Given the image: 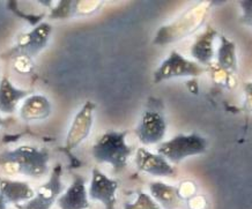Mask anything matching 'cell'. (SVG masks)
<instances>
[{
    "label": "cell",
    "instance_id": "cell-1",
    "mask_svg": "<svg viewBox=\"0 0 252 209\" xmlns=\"http://www.w3.org/2000/svg\"><path fill=\"white\" fill-rule=\"evenodd\" d=\"M50 152L45 148L20 146L0 154V169L7 175L42 178L49 172Z\"/></svg>",
    "mask_w": 252,
    "mask_h": 209
},
{
    "label": "cell",
    "instance_id": "cell-2",
    "mask_svg": "<svg viewBox=\"0 0 252 209\" xmlns=\"http://www.w3.org/2000/svg\"><path fill=\"white\" fill-rule=\"evenodd\" d=\"M211 7V1L195 2L193 6L182 13L174 21L162 26L155 35L153 43L155 45L163 46L175 42H180L194 34L198 29L204 26Z\"/></svg>",
    "mask_w": 252,
    "mask_h": 209
},
{
    "label": "cell",
    "instance_id": "cell-3",
    "mask_svg": "<svg viewBox=\"0 0 252 209\" xmlns=\"http://www.w3.org/2000/svg\"><path fill=\"white\" fill-rule=\"evenodd\" d=\"M127 131H108L101 135L92 148V155L97 163L111 165L114 171H123L133 152L126 144Z\"/></svg>",
    "mask_w": 252,
    "mask_h": 209
},
{
    "label": "cell",
    "instance_id": "cell-4",
    "mask_svg": "<svg viewBox=\"0 0 252 209\" xmlns=\"http://www.w3.org/2000/svg\"><path fill=\"white\" fill-rule=\"evenodd\" d=\"M51 34L52 26L49 22L38 23L32 30L18 36L14 46L8 51V58L32 61L48 46Z\"/></svg>",
    "mask_w": 252,
    "mask_h": 209
},
{
    "label": "cell",
    "instance_id": "cell-5",
    "mask_svg": "<svg viewBox=\"0 0 252 209\" xmlns=\"http://www.w3.org/2000/svg\"><path fill=\"white\" fill-rule=\"evenodd\" d=\"M207 141L201 135L180 134L170 140L162 142L158 147V154L171 163H180L191 156L201 155L207 151Z\"/></svg>",
    "mask_w": 252,
    "mask_h": 209
},
{
    "label": "cell",
    "instance_id": "cell-6",
    "mask_svg": "<svg viewBox=\"0 0 252 209\" xmlns=\"http://www.w3.org/2000/svg\"><path fill=\"white\" fill-rule=\"evenodd\" d=\"M206 72L204 66L199 65L197 61L189 60L180 52L171 51L167 59L162 61L158 68L154 72V84L170 80L177 78H189V76H199Z\"/></svg>",
    "mask_w": 252,
    "mask_h": 209
},
{
    "label": "cell",
    "instance_id": "cell-7",
    "mask_svg": "<svg viewBox=\"0 0 252 209\" xmlns=\"http://www.w3.org/2000/svg\"><path fill=\"white\" fill-rule=\"evenodd\" d=\"M63 167L62 164H57L52 169L51 175L35 192L34 198L25 204L15 206L16 209H50L57 202L58 198L63 193V182H62Z\"/></svg>",
    "mask_w": 252,
    "mask_h": 209
},
{
    "label": "cell",
    "instance_id": "cell-8",
    "mask_svg": "<svg viewBox=\"0 0 252 209\" xmlns=\"http://www.w3.org/2000/svg\"><path fill=\"white\" fill-rule=\"evenodd\" d=\"M167 132V122L161 110L151 107L141 115L140 121L135 129L139 141L145 146L160 144Z\"/></svg>",
    "mask_w": 252,
    "mask_h": 209
},
{
    "label": "cell",
    "instance_id": "cell-9",
    "mask_svg": "<svg viewBox=\"0 0 252 209\" xmlns=\"http://www.w3.org/2000/svg\"><path fill=\"white\" fill-rule=\"evenodd\" d=\"M95 109V103L87 101L74 116L67 135H66L65 147L68 150H73L79 147L91 134L93 124H94Z\"/></svg>",
    "mask_w": 252,
    "mask_h": 209
},
{
    "label": "cell",
    "instance_id": "cell-10",
    "mask_svg": "<svg viewBox=\"0 0 252 209\" xmlns=\"http://www.w3.org/2000/svg\"><path fill=\"white\" fill-rule=\"evenodd\" d=\"M118 190V181L108 177L97 168L93 169L92 180L88 187L89 199L103 204L105 209H116V192Z\"/></svg>",
    "mask_w": 252,
    "mask_h": 209
},
{
    "label": "cell",
    "instance_id": "cell-11",
    "mask_svg": "<svg viewBox=\"0 0 252 209\" xmlns=\"http://www.w3.org/2000/svg\"><path fill=\"white\" fill-rule=\"evenodd\" d=\"M135 164L139 171L155 176V177H171L175 175V169L170 162L160 154L139 148L135 152Z\"/></svg>",
    "mask_w": 252,
    "mask_h": 209
},
{
    "label": "cell",
    "instance_id": "cell-12",
    "mask_svg": "<svg viewBox=\"0 0 252 209\" xmlns=\"http://www.w3.org/2000/svg\"><path fill=\"white\" fill-rule=\"evenodd\" d=\"M56 204L59 209H88L91 204L86 179L80 175H75L71 185L63 192Z\"/></svg>",
    "mask_w": 252,
    "mask_h": 209
},
{
    "label": "cell",
    "instance_id": "cell-13",
    "mask_svg": "<svg viewBox=\"0 0 252 209\" xmlns=\"http://www.w3.org/2000/svg\"><path fill=\"white\" fill-rule=\"evenodd\" d=\"M52 105L50 99L42 94H32L23 99L20 107V118L23 121H42L50 117Z\"/></svg>",
    "mask_w": 252,
    "mask_h": 209
},
{
    "label": "cell",
    "instance_id": "cell-14",
    "mask_svg": "<svg viewBox=\"0 0 252 209\" xmlns=\"http://www.w3.org/2000/svg\"><path fill=\"white\" fill-rule=\"evenodd\" d=\"M0 194L7 204L18 206L32 200L35 191L27 181L0 177Z\"/></svg>",
    "mask_w": 252,
    "mask_h": 209
},
{
    "label": "cell",
    "instance_id": "cell-15",
    "mask_svg": "<svg viewBox=\"0 0 252 209\" xmlns=\"http://www.w3.org/2000/svg\"><path fill=\"white\" fill-rule=\"evenodd\" d=\"M31 95V91L15 87L7 76L0 79V114L12 115L19 103Z\"/></svg>",
    "mask_w": 252,
    "mask_h": 209
},
{
    "label": "cell",
    "instance_id": "cell-16",
    "mask_svg": "<svg viewBox=\"0 0 252 209\" xmlns=\"http://www.w3.org/2000/svg\"><path fill=\"white\" fill-rule=\"evenodd\" d=\"M218 36V31L214 28L207 27L203 34L195 39L191 48V56L199 65L208 66L214 58V39Z\"/></svg>",
    "mask_w": 252,
    "mask_h": 209
},
{
    "label": "cell",
    "instance_id": "cell-17",
    "mask_svg": "<svg viewBox=\"0 0 252 209\" xmlns=\"http://www.w3.org/2000/svg\"><path fill=\"white\" fill-rule=\"evenodd\" d=\"M151 197L164 209H176L180 206L182 197L178 187L164 184L162 181H153L149 185Z\"/></svg>",
    "mask_w": 252,
    "mask_h": 209
},
{
    "label": "cell",
    "instance_id": "cell-18",
    "mask_svg": "<svg viewBox=\"0 0 252 209\" xmlns=\"http://www.w3.org/2000/svg\"><path fill=\"white\" fill-rule=\"evenodd\" d=\"M218 66L221 71L234 73L237 68L236 45L224 35L220 36V46L218 50Z\"/></svg>",
    "mask_w": 252,
    "mask_h": 209
},
{
    "label": "cell",
    "instance_id": "cell-19",
    "mask_svg": "<svg viewBox=\"0 0 252 209\" xmlns=\"http://www.w3.org/2000/svg\"><path fill=\"white\" fill-rule=\"evenodd\" d=\"M124 209H161V207L151 195L142 191H139L135 200L133 202L125 204Z\"/></svg>",
    "mask_w": 252,
    "mask_h": 209
},
{
    "label": "cell",
    "instance_id": "cell-20",
    "mask_svg": "<svg viewBox=\"0 0 252 209\" xmlns=\"http://www.w3.org/2000/svg\"><path fill=\"white\" fill-rule=\"evenodd\" d=\"M103 5L101 1H73V16L75 15H89L98 11Z\"/></svg>",
    "mask_w": 252,
    "mask_h": 209
},
{
    "label": "cell",
    "instance_id": "cell-21",
    "mask_svg": "<svg viewBox=\"0 0 252 209\" xmlns=\"http://www.w3.org/2000/svg\"><path fill=\"white\" fill-rule=\"evenodd\" d=\"M240 6L243 11L242 14V21L252 27V1H242Z\"/></svg>",
    "mask_w": 252,
    "mask_h": 209
},
{
    "label": "cell",
    "instance_id": "cell-22",
    "mask_svg": "<svg viewBox=\"0 0 252 209\" xmlns=\"http://www.w3.org/2000/svg\"><path fill=\"white\" fill-rule=\"evenodd\" d=\"M245 102L244 107L248 111H252V82H248L244 87Z\"/></svg>",
    "mask_w": 252,
    "mask_h": 209
},
{
    "label": "cell",
    "instance_id": "cell-23",
    "mask_svg": "<svg viewBox=\"0 0 252 209\" xmlns=\"http://www.w3.org/2000/svg\"><path fill=\"white\" fill-rule=\"evenodd\" d=\"M0 209H7V202L5 201L1 194H0Z\"/></svg>",
    "mask_w": 252,
    "mask_h": 209
},
{
    "label": "cell",
    "instance_id": "cell-24",
    "mask_svg": "<svg viewBox=\"0 0 252 209\" xmlns=\"http://www.w3.org/2000/svg\"><path fill=\"white\" fill-rule=\"evenodd\" d=\"M4 124H5V119L0 116V127H1V126H4Z\"/></svg>",
    "mask_w": 252,
    "mask_h": 209
}]
</instances>
